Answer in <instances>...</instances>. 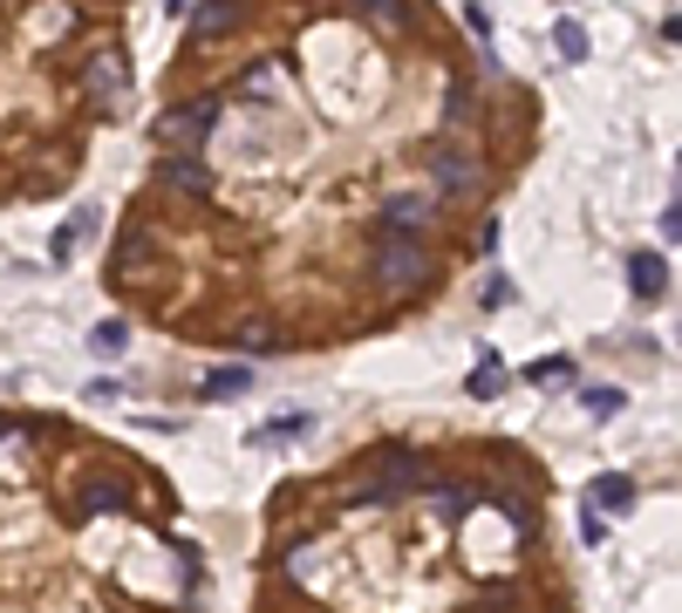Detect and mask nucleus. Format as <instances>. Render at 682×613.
Masks as SVG:
<instances>
[{
	"label": "nucleus",
	"instance_id": "nucleus-3",
	"mask_svg": "<svg viewBox=\"0 0 682 613\" xmlns=\"http://www.w3.org/2000/svg\"><path fill=\"white\" fill-rule=\"evenodd\" d=\"M369 266H376L382 286H396V294H417V286L430 279V253H423L417 239H376Z\"/></svg>",
	"mask_w": 682,
	"mask_h": 613
},
{
	"label": "nucleus",
	"instance_id": "nucleus-13",
	"mask_svg": "<svg viewBox=\"0 0 682 613\" xmlns=\"http://www.w3.org/2000/svg\"><path fill=\"white\" fill-rule=\"evenodd\" d=\"M246 389H253V376H246V368H212L198 395H206V402H232V395H246Z\"/></svg>",
	"mask_w": 682,
	"mask_h": 613
},
{
	"label": "nucleus",
	"instance_id": "nucleus-5",
	"mask_svg": "<svg viewBox=\"0 0 682 613\" xmlns=\"http://www.w3.org/2000/svg\"><path fill=\"white\" fill-rule=\"evenodd\" d=\"M430 171H437V184H444L451 198H471L478 184H485L478 178V157H464V150H430Z\"/></svg>",
	"mask_w": 682,
	"mask_h": 613
},
{
	"label": "nucleus",
	"instance_id": "nucleus-19",
	"mask_svg": "<svg viewBox=\"0 0 682 613\" xmlns=\"http://www.w3.org/2000/svg\"><path fill=\"white\" fill-rule=\"evenodd\" d=\"M301 430H314V416H280V423L253 430V443H280V436H301Z\"/></svg>",
	"mask_w": 682,
	"mask_h": 613
},
{
	"label": "nucleus",
	"instance_id": "nucleus-15",
	"mask_svg": "<svg viewBox=\"0 0 682 613\" xmlns=\"http://www.w3.org/2000/svg\"><path fill=\"white\" fill-rule=\"evenodd\" d=\"M505 382H512V376H505V361H499V355H485V361H478V368H471V382H464V389L492 402V395H499Z\"/></svg>",
	"mask_w": 682,
	"mask_h": 613
},
{
	"label": "nucleus",
	"instance_id": "nucleus-11",
	"mask_svg": "<svg viewBox=\"0 0 682 613\" xmlns=\"http://www.w3.org/2000/svg\"><path fill=\"white\" fill-rule=\"evenodd\" d=\"M430 505H437V518H444V525H464V518H471V505H478V490H471V484H437V490H430Z\"/></svg>",
	"mask_w": 682,
	"mask_h": 613
},
{
	"label": "nucleus",
	"instance_id": "nucleus-9",
	"mask_svg": "<svg viewBox=\"0 0 682 613\" xmlns=\"http://www.w3.org/2000/svg\"><path fill=\"white\" fill-rule=\"evenodd\" d=\"M185 21H191V41H219V34H232L246 14H239V8H212V0H191Z\"/></svg>",
	"mask_w": 682,
	"mask_h": 613
},
{
	"label": "nucleus",
	"instance_id": "nucleus-12",
	"mask_svg": "<svg viewBox=\"0 0 682 613\" xmlns=\"http://www.w3.org/2000/svg\"><path fill=\"white\" fill-rule=\"evenodd\" d=\"M594 505H608V511H628L634 505V477H621V471H608V477H594V490H587Z\"/></svg>",
	"mask_w": 682,
	"mask_h": 613
},
{
	"label": "nucleus",
	"instance_id": "nucleus-14",
	"mask_svg": "<svg viewBox=\"0 0 682 613\" xmlns=\"http://www.w3.org/2000/svg\"><path fill=\"white\" fill-rule=\"evenodd\" d=\"M124 348H130V327H124V320H96V327H90V355L116 361Z\"/></svg>",
	"mask_w": 682,
	"mask_h": 613
},
{
	"label": "nucleus",
	"instance_id": "nucleus-7",
	"mask_svg": "<svg viewBox=\"0 0 682 613\" xmlns=\"http://www.w3.org/2000/svg\"><path fill=\"white\" fill-rule=\"evenodd\" d=\"M83 82H90V96H124V89H130V68H124V55H116V49H96L90 68H83Z\"/></svg>",
	"mask_w": 682,
	"mask_h": 613
},
{
	"label": "nucleus",
	"instance_id": "nucleus-6",
	"mask_svg": "<svg viewBox=\"0 0 682 613\" xmlns=\"http://www.w3.org/2000/svg\"><path fill=\"white\" fill-rule=\"evenodd\" d=\"M165 184L185 191V198H212V191H219V178H212L206 157H171V163H165Z\"/></svg>",
	"mask_w": 682,
	"mask_h": 613
},
{
	"label": "nucleus",
	"instance_id": "nucleus-24",
	"mask_svg": "<svg viewBox=\"0 0 682 613\" xmlns=\"http://www.w3.org/2000/svg\"><path fill=\"white\" fill-rule=\"evenodd\" d=\"M266 341H273V327H260V320H253V327H239V348H266Z\"/></svg>",
	"mask_w": 682,
	"mask_h": 613
},
{
	"label": "nucleus",
	"instance_id": "nucleus-8",
	"mask_svg": "<svg viewBox=\"0 0 682 613\" xmlns=\"http://www.w3.org/2000/svg\"><path fill=\"white\" fill-rule=\"evenodd\" d=\"M124 477H90L83 490H75V518H103V511H124Z\"/></svg>",
	"mask_w": 682,
	"mask_h": 613
},
{
	"label": "nucleus",
	"instance_id": "nucleus-20",
	"mask_svg": "<svg viewBox=\"0 0 682 613\" xmlns=\"http://www.w3.org/2000/svg\"><path fill=\"white\" fill-rule=\"evenodd\" d=\"M478 300H485V307H505V300H512V286H505V273H492L485 286H478Z\"/></svg>",
	"mask_w": 682,
	"mask_h": 613
},
{
	"label": "nucleus",
	"instance_id": "nucleus-21",
	"mask_svg": "<svg viewBox=\"0 0 682 613\" xmlns=\"http://www.w3.org/2000/svg\"><path fill=\"white\" fill-rule=\"evenodd\" d=\"M246 96H280V75H273V68H253V75H246Z\"/></svg>",
	"mask_w": 682,
	"mask_h": 613
},
{
	"label": "nucleus",
	"instance_id": "nucleus-4",
	"mask_svg": "<svg viewBox=\"0 0 682 613\" xmlns=\"http://www.w3.org/2000/svg\"><path fill=\"white\" fill-rule=\"evenodd\" d=\"M382 225H389V239H417L423 225H437V191H389Z\"/></svg>",
	"mask_w": 682,
	"mask_h": 613
},
{
	"label": "nucleus",
	"instance_id": "nucleus-10",
	"mask_svg": "<svg viewBox=\"0 0 682 613\" xmlns=\"http://www.w3.org/2000/svg\"><path fill=\"white\" fill-rule=\"evenodd\" d=\"M628 286H634L641 300H662V294H669V260H662V253H634V260H628Z\"/></svg>",
	"mask_w": 682,
	"mask_h": 613
},
{
	"label": "nucleus",
	"instance_id": "nucleus-1",
	"mask_svg": "<svg viewBox=\"0 0 682 613\" xmlns=\"http://www.w3.org/2000/svg\"><path fill=\"white\" fill-rule=\"evenodd\" d=\"M369 484H355L348 490V505H382V498H410V490L430 477V464L417 457V450H369L363 457Z\"/></svg>",
	"mask_w": 682,
	"mask_h": 613
},
{
	"label": "nucleus",
	"instance_id": "nucleus-25",
	"mask_svg": "<svg viewBox=\"0 0 682 613\" xmlns=\"http://www.w3.org/2000/svg\"><path fill=\"white\" fill-rule=\"evenodd\" d=\"M8 436H14V423H8V416H0V443H8Z\"/></svg>",
	"mask_w": 682,
	"mask_h": 613
},
{
	"label": "nucleus",
	"instance_id": "nucleus-18",
	"mask_svg": "<svg viewBox=\"0 0 682 613\" xmlns=\"http://www.w3.org/2000/svg\"><path fill=\"white\" fill-rule=\"evenodd\" d=\"M580 409L587 416H621V389H580Z\"/></svg>",
	"mask_w": 682,
	"mask_h": 613
},
{
	"label": "nucleus",
	"instance_id": "nucleus-17",
	"mask_svg": "<svg viewBox=\"0 0 682 613\" xmlns=\"http://www.w3.org/2000/svg\"><path fill=\"white\" fill-rule=\"evenodd\" d=\"M526 382H539V389H546V382H574V361H567V355H539V361L526 368Z\"/></svg>",
	"mask_w": 682,
	"mask_h": 613
},
{
	"label": "nucleus",
	"instance_id": "nucleus-22",
	"mask_svg": "<svg viewBox=\"0 0 682 613\" xmlns=\"http://www.w3.org/2000/svg\"><path fill=\"white\" fill-rule=\"evenodd\" d=\"M464 109H471V89H464V82H451V103H444V116H451V123H464Z\"/></svg>",
	"mask_w": 682,
	"mask_h": 613
},
{
	"label": "nucleus",
	"instance_id": "nucleus-2",
	"mask_svg": "<svg viewBox=\"0 0 682 613\" xmlns=\"http://www.w3.org/2000/svg\"><path fill=\"white\" fill-rule=\"evenodd\" d=\"M212 123H219V96H191V103H178V109L157 116V144H165L171 157H191L198 144H206Z\"/></svg>",
	"mask_w": 682,
	"mask_h": 613
},
{
	"label": "nucleus",
	"instance_id": "nucleus-23",
	"mask_svg": "<svg viewBox=\"0 0 682 613\" xmlns=\"http://www.w3.org/2000/svg\"><path fill=\"white\" fill-rule=\"evenodd\" d=\"M464 28H471L478 41H492V14H485V8H464Z\"/></svg>",
	"mask_w": 682,
	"mask_h": 613
},
{
	"label": "nucleus",
	"instance_id": "nucleus-16",
	"mask_svg": "<svg viewBox=\"0 0 682 613\" xmlns=\"http://www.w3.org/2000/svg\"><path fill=\"white\" fill-rule=\"evenodd\" d=\"M553 49L567 62H587V28L580 21H553Z\"/></svg>",
	"mask_w": 682,
	"mask_h": 613
}]
</instances>
